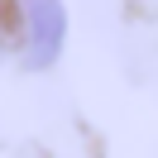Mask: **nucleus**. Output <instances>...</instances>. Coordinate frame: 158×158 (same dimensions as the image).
Returning <instances> with one entry per match:
<instances>
[{
	"label": "nucleus",
	"instance_id": "f257e3e1",
	"mask_svg": "<svg viewBox=\"0 0 158 158\" xmlns=\"http://www.w3.org/2000/svg\"><path fill=\"white\" fill-rule=\"evenodd\" d=\"M67 48V5L62 0H15V58L24 72L58 67Z\"/></svg>",
	"mask_w": 158,
	"mask_h": 158
}]
</instances>
